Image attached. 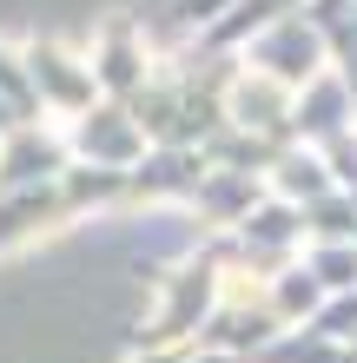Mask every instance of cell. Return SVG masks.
Listing matches in <instances>:
<instances>
[{"instance_id":"603a6c76","label":"cell","mask_w":357,"mask_h":363,"mask_svg":"<svg viewBox=\"0 0 357 363\" xmlns=\"http://www.w3.org/2000/svg\"><path fill=\"white\" fill-rule=\"evenodd\" d=\"M13 125H27V113H20V106H13L7 93H0V139H7V133H13Z\"/></svg>"},{"instance_id":"2e32d148","label":"cell","mask_w":357,"mask_h":363,"mask_svg":"<svg viewBox=\"0 0 357 363\" xmlns=\"http://www.w3.org/2000/svg\"><path fill=\"white\" fill-rule=\"evenodd\" d=\"M251 363H344V344H331V337H318L311 324L271 337L265 350H251Z\"/></svg>"},{"instance_id":"30bf717a","label":"cell","mask_w":357,"mask_h":363,"mask_svg":"<svg viewBox=\"0 0 357 363\" xmlns=\"http://www.w3.org/2000/svg\"><path fill=\"white\" fill-rule=\"evenodd\" d=\"M205 172H212V159L199 145H153L133 165V205H192Z\"/></svg>"},{"instance_id":"8992f818","label":"cell","mask_w":357,"mask_h":363,"mask_svg":"<svg viewBox=\"0 0 357 363\" xmlns=\"http://www.w3.org/2000/svg\"><path fill=\"white\" fill-rule=\"evenodd\" d=\"M245 67H258V73H271L278 86H311L324 67H331V47H324V33L311 27L304 13H291V20H278V27H265L258 40L245 47Z\"/></svg>"},{"instance_id":"52a82bcc","label":"cell","mask_w":357,"mask_h":363,"mask_svg":"<svg viewBox=\"0 0 357 363\" xmlns=\"http://www.w3.org/2000/svg\"><path fill=\"white\" fill-rule=\"evenodd\" d=\"M67 145H73V159L113 165V172H126V165H139L145 152H153V139L139 133L133 106H119V99H99L79 119H67Z\"/></svg>"},{"instance_id":"9a60e30c","label":"cell","mask_w":357,"mask_h":363,"mask_svg":"<svg viewBox=\"0 0 357 363\" xmlns=\"http://www.w3.org/2000/svg\"><path fill=\"white\" fill-rule=\"evenodd\" d=\"M304 238L311 245H357V199L331 191V199L304 205Z\"/></svg>"},{"instance_id":"6da1fadb","label":"cell","mask_w":357,"mask_h":363,"mask_svg":"<svg viewBox=\"0 0 357 363\" xmlns=\"http://www.w3.org/2000/svg\"><path fill=\"white\" fill-rule=\"evenodd\" d=\"M106 205H133V165L113 172V165H87L73 159L60 179L47 185H20V191H0V258L47 231L87 218V211H106Z\"/></svg>"},{"instance_id":"277c9868","label":"cell","mask_w":357,"mask_h":363,"mask_svg":"<svg viewBox=\"0 0 357 363\" xmlns=\"http://www.w3.org/2000/svg\"><path fill=\"white\" fill-rule=\"evenodd\" d=\"M93 79H99V99H119V106H133L145 93V79H153L159 60L145 53V27H139V13H106V27H99L93 40Z\"/></svg>"},{"instance_id":"7402d4cb","label":"cell","mask_w":357,"mask_h":363,"mask_svg":"<svg viewBox=\"0 0 357 363\" xmlns=\"http://www.w3.org/2000/svg\"><path fill=\"white\" fill-rule=\"evenodd\" d=\"M331 73L344 79V93L357 99V47H344V53H331Z\"/></svg>"},{"instance_id":"3957f363","label":"cell","mask_w":357,"mask_h":363,"mask_svg":"<svg viewBox=\"0 0 357 363\" xmlns=\"http://www.w3.org/2000/svg\"><path fill=\"white\" fill-rule=\"evenodd\" d=\"M225 245H232V277H278L285 264H298L304 258V211L291 205V199H265L238 231H225Z\"/></svg>"},{"instance_id":"e0dca14e","label":"cell","mask_w":357,"mask_h":363,"mask_svg":"<svg viewBox=\"0 0 357 363\" xmlns=\"http://www.w3.org/2000/svg\"><path fill=\"white\" fill-rule=\"evenodd\" d=\"M304 264L311 277L338 297V291H357V245H304Z\"/></svg>"},{"instance_id":"44dd1931","label":"cell","mask_w":357,"mask_h":363,"mask_svg":"<svg viewBox=\"0 0 357 363\" xmlns=\"http://www.w3.org/2000/svg\"><path fill=\"white\" fill-rule=\"evenodd\" d=\"M126 363H199V344H172V350H133Z\"/></svg>"},{"instance_id":"d6986e66","label":"cell","mask_w":357,"mask_h":363,"mask_svg":"<svg viewBox=\"0 0 357 363\" xmlns=\"http://www.w3.org/2000/svg\"><path fill=\"white\" fill-rule=\"evenodd\" d=\"M0 93H7L27 119H40V93L27 79V60H20V47H7V40H0Z\"/></svg>"},{"instance_id":"ffe728a7","label":"cell","mask_w":357,"mask_h":363,"mask_svg":"<svg viewBox=\"0 0 357 363\" xmlns=\"http://www.w3.org/2000/svg\"><path fill=\"white\" fill-rule=\"evenodd\" d=\"M311 330L331 337V344H351L357 337V291H338V297H324L318 317H311Z\"/></svg>"},{"instance_id":"cb8c5ba5","label":"cell","mask_w":357,"mask_h":363,"mask_svg":"<svg viewBox=\"0 0 357 363\" xmlns=\"http://www.w3.org/2000/svg\"><path fill=\"white\" fill-rule=\"evenodd\" d=\"M199 363H251V357H225V350H199Z\"/></svg>"},{"instance_id":"5b68a950","label":"cell","mask_w":357,"mask_h":363,"mask_svg":"<svg viewBox=\"0 0 357 363\" xmlns=\"http://www.w3.org/2000/svg\"><path fill=\"white\" fill-rule=\"evenodd\" d=\"M27 60V79L40 93V113H60V119H79L87 106H99V79H93V60L67 53L60 40H27L20 47Z\"/></svg>"},{"instance_id":"d4e9b609","label":"cell","mask_w":357,"mask_h":363,"mask_svg":"<svg viewBox=\"0 0 357 363\" xmlns=\"http://www.w3.org/2000/svg\"><path fill=\"white\" fill-rule=\"evenodd\" d=\"M344 363H357V337H351V344H344Z\"/></svg>"},{"instance_id":"ac0fdd59","label":"cell","mask_w":357,"mask_h":363,"mask_svg":"<svg viewBox=\"0 0 357 363\" xmlns=\"http://www.w3.org/2000/svg\"><path fill=\"white\" fill-rule=\"evenodd\" d=\"M232 7V0H172L165 7V20H159V40H179V33H205L212 20Z\"/></svg>"},{"instance_id":"7a4b0ae2","label":"cell","mask_w":357,"mask_h":363,"mask_svg":"<svg viewBox=\"0 0 357 363\" xmlns=\"http://www.w3.org/2000/svg\"><path fill=\"white\" fill-rule=\"evenodd\" d=\"M225 284H232V245L199 238V251H185L172 271H153V311L133 330V350H172V344H199L205 317L219 311Z\"/></svg>"},{"instance_id":"8fae6325","label":"cell","mask_w":357,"mask_h":363,"mask_svg":"<svg viewBox=\"0 0 357 363\" xmlns=\"http://www.w3.org/2000/svg\"><path fill=\"white\" fill-rule=\"evenodd\" d=\"M265 199H271L265 172H225V165H212V172L199 179V191H192V211H199L205 238H219V231H238Z\"/></svg>"},{"instance_id":"ba28073f","label":"cell","mask_w":357,"mask_h":363,"mask_svg":"<svg viewBox=\"0 0 357 363\" xmlns=\"http://www.w3.org/2000/svg\"><path fill=\"white\" fill-rule=\"evenodd\" d=\"M225 113H232V125H245V133H258V139H271V145H298V93L291 86H278L271 73H258V67H245L238 79H232V99H225Z\"/></svg>"},{"instance_id":"9c48e42d","label":"cell","mask_w":357,"mask_h":363,"mask_svg":"<svg viewBox=\"0 0 357 363\" xmlns=\"http://www.w3.org/2000/svg\"><path fill=\"white\" fill-rule=\"evenodd\" d=\"M73 165V145L60 125L47 119H27V125H13L7 139H0V191H20V185H47L60 179Z\"/></svg>"},{"instance_id":"5bb4252c","label":"cell","mask_w":357,"mask_h":363,"mask_svg":"<svg viewBox=\"0 0 357 363\" xmlns=\"http://www.w3.org/2000/svg\"><path fill=\"white\" fill-rule=\"evenodd\" d=\"M338 191V179H331V165H324V152L318 145H285L278 152V165H271V199H291V205H318V199H331Z\"/></svg>"},{"instance_id":"7c38bea8","label":"cell","mask_w":357,"mask_h":363,"mask_svg":"<svg viewBox=\"0 0 357 363\" xmlns=\"http://www.w3.org/2000/svg\"><path fill=\"white\" fill-rule=\"evenodd\" d=\"M304 7H311V0H232V7H225L205 33H192L185 47H192V53H245L265 27H278V20L304 13Z\"/></svg>"},{"instance_id":"4fadbf2b","label":"cell","mask_w":357,"mask_h":363,"mask_svg":"<svg viewBox=\"0 0 357 363\" xmlns=\"http://www.w3.org/2000/svg\"><path fill=\"white\" fill-rule=\"evenodd\" d=\"M291 119H298V145H318V152H324L331 139L357 133V99L344 93V79L324 67L311 86H298V113H291Z\"/></svg>"}]
</instances>
